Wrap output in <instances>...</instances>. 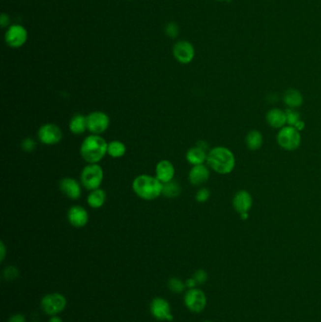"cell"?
Wrapping results in <instances>:
<instances>
[{
    "instance_id": "obj_30",
    "label": "cell",
    "mask_w": 321,
    "mask_h": 322,
    "mask_svg": "<svg viewBox=\"0 0 321 322\" xmlns=\"http://www.w3.org/2000/svg\"><path fill=\"white\" fill-rule=\"evenodd\" d=\"M193 278L195 279L197 284L203 285L207 281L208 275H207V273H206V271L204 269H198V270L195 271Z\"/></svg>"
},
{
    "instance_id": "obj_32",
    "label": "cell",
    "mask_w": 321,
    "mask_h": 322,
    "mask_svg": "<svg viewBox=\"0 0 321 322\" xmlns=\"http://www.w3.org/2000/svg\"><path fill=\"white\" fill-rule=\"evenodd\" d=\"M165 31H166L167 35H169L171 38H176L178 33H179L177 25L175 24V23L168 24Z\"/></svg>"
},
{
    "instance_id": "obj_7",
    "label": "cell",
    "mask_w": 321,
    "mask_h": 322,
    "mask_svg": "<svg viewBox=\"0 0 321 322\" xmlns=\"http://www.w3.org/2000/svg\"><path fill=\"white\" fill-rule=\"evenodd\" d=\"M184 301L189 311L200 313L204 311L207 300L204 292L199 289H188L185 294Z\"/></svg>"
},
{
    "instance_id": "obj_6",
    "label": "cell",
    "mask_w": 321,
    "mask_h": 322,
    "mask_svg": "<svg viewBox=\"0 0 321 322\" xmlns=\"http://www.w3.org/2000/svg\"><path fill=\"white\" fill-rule=\"evenodd\" d=\"M66 298L59 293H49L41 301L43 311L49 316H56L66 307Z\"/></svg>"
},
{
    "instance_id": "obj_35",
    "label": "cell",
    "mask_w": 321,
    "mask_h": 322,
    "mask_svg": "<svg viewBox=\"0 0 321 322\" xmlns=\"http://www.w3.org/2000/svg\"><path fill=\"white\" fill-rule=\"evenodd\" d=\"M9 23H10L9 17H8L5 13H2V14H1V19H0L1 27H2V28H5L7 25H9Z\"/></svg>"
},
{
    "instance_id": "obj_19",
    "label": "cell",
    "mask_w": 321,
    "mask_h": 322,
    "mask_svg": "<svg viewBox=\"0 0 321 322\" xmlns=\"http://www.w3.org/2000/svg\"><path fill=\"white\" fill-rule=\"evenodd\" d=\"M186 158L188 163L193 166L203 165L207 160V153L205 150L200 148L196 145L195 147H192L188 150L186 155Z\"/></svg>"
},
{
    "instance_id": "obj_28",
    "label": "cell",
    "mask_w": 321,
    "mask_h": 322,
    "mask_svg": "<svg viewBox=\"0 0 321 322\" xmlns=\"http://www.w3.org/2000/svg\"><path fill=\"white\" fill-rule=\"evenodd\" d=\"M3 276L7 281H13L19 277V270L14 266H9L3 271Z\"/></svg>"
},
{
    "instance_id": "obj_5",
    "label": "cell",
    "mask_w": 321,
    "mask_h": 322,
    "mask_svg": "<svg viewBox=\"0 0 321 322\" xmlns=\"http://www.w3.org/2000/svg\"><path fill=\"white\" fill-rule=\"evenodd\" d=\"M104 178L102 167L95 164H89L85 167L81 173V184L88 190L99 189Z\"/></svg>"
},
{
    "instance_id": "obj_39",
    "label": "cell",
    "mask_w": 321,
    "mask_h": 322,
    "mask_svg": "<svg viewBox=\"0 0 321 322\" xmlns=\"http://www.w3.org/2000/svg\"><path fill=\"white\" fill-rule=\"evenodd\" d=\"M197 146L198 147H200V148H202V149H204V150H205L206 151V148H207V145L204 143V142H203V141H201V142H198V144H197Z\"/></svg>"
},
{
    "instance_id": "obj_4",
    "label": "cell",
    "mask_w": 321,
    "mask_h": 322,
    "mask_svg": "<svg viewBox=\"0 0 321 322\" xmlns=\"http://www.w3.org/2000/svg\"><path fill=\"white\" fill-rule=\"evenodd\" d=\"M276 139L279 146L287 151L297 150L301 143V136L299 130L290 125H286L279 129Z\"/></svg>"
},
{
    "instance_id": "obj_37",
    "label": "cell",
    "mask_w": 321,
    "mask_h": 322,
    "mask_svg": "<svg viewBox=\"0 0 321 322\" xmlns=\"http://www.w3.org/2000/svg\"><path fill=\"white\" fill-rule=\"evenodd\" d=\"M294 127H295L296 129H298L299 131H301V130L304 129V127H305V123L300 120L299 122H297V124H296Z\"/></svg>"
},
{
    "instance_id": "obj_18",
    "label": "cell",
    "mask_w": 321,
    "mask_h": 322,
    "mask_svg": "<svg viewBox=\"0 0 321 322\" xmlns=\"http://www.w3.org/2000/svg\"><path fill=\"white\" fill-rule=\"evenodd\" d=\"M267 124L273 128L281 129L287 124V114L286 111L273 108L267 111L266 115Z\"/></svg>"
},
{
    "instance_id": "obj_3",
    "label": "cell",
    "mask_w": 321,
    "mask_h": 322,
    "mask_svg": "<svg viewBox=\"0 0 321 322\" xmlns=\"http://www.w3.org/2000/svg\"><path fill=\"white\" fill-rule=\"evenodd\" d=\"M163 184L154 176L142 175L135 178L132 184L134 192L142 199L152 201L162 194Z\"/></svg>"
},
{
    "instance_id": "obj_20",
    "label": "cell",
    "mask_w": 321,
    "mask_h": 322,
    "mask_svg": "<svg viewBox=\"0 0 321 322\" xmlns=\"http://www.w3.org/2000/svg\"><path fill=\"white\" fill-rule=\"evenodd\" d=\"M284 103L289 109H298L303 104V96L298 89H289L284 93Z\"/></svg>"
},
{
    "instance_id": "obj_27",
    "label": "cell",
    "mask_w": 321,
    "mask_h": 322,
    "mask_svg": "<svg viewBox=\"0 0 321 322\" xmlns=\"http://www.w3.org/2000/svg\"><path fill=\"white\" fill-rule=\"evenodd\" d=\"M287 114V124L290 126H295L297 122L300 121V116L298 111L295 109H288L286 111Z\"/></svg>"
},
{
    "instance_id": "obj_8",
    "label": "cell",
    "mask_w": 321,
    "mask_h": 322,
    "mask_svg": "<svg viewBox=\"0 0 321 322\" xmlns=\"http://www.w3.org/2000/svg\"><path fill=\"white\" fill-rule=\"evenodd\" d=\"M110 122L109 116L102 111H93L87 116V128L93 135H100L107 131Z\"/></svg>"
},
{
    "instance_id": "obj_25",
    "label": "cell",
    "mask_w": 321,
    "mask_h": 322,
    "mask_svg": "<svg viewBox=\"0 0 321 322\" xmlns=\"http://www.w3.org/2000/svg\"><path fill=\"white\" fill-rule=\"evenodd\" d=\"M181 193V187L177 182L171 181L163 184L162 195L167 198H175Z\"/></svg>"
},
{
    "instance_id": "obj_12",
    "label": "cell",
    "mask_w": 321,
    "mask_h": 322,
    "mask_svg": "<svg viewBox=\"0 0 321 322\" xmlns=\"http://www.w3.org/2000/svg\"><path fill=\"white\" fill-rule=\"evenodd\" d=\"M173 53L178 62L182 64H188L194 59L195 50L194 46L189 42L180 41L174 46Z\"/></svg>"
},
{
    "instance_id": "obj_36",
    "label": "cell",
    "mask_w": 321,
    "mask_h": 322,
    "mask_svg": "<svg viewBox=\"0 0 321 322\" xmlns=\"http://www.w3.org/2000/svg\"><path fill=\"white\" fill-rule=\"evenodd\" d=\"M0 250H1V256H0V260L1 262L5 259V256H6V248H5V245L3 242L0 243Z\"/></svg>"
},
{
    "instance_id": "obj_23",
    "label": "cell",
    "mask_w": 321,
    "mask_h": 322,
    "mask_svg": "<svg viewBox=\"0 0 321 322\" xmlns=\"http://www.w3.org/2000/svg\"><path fill=\"white\" fill-rule=\"evenodd\" d=\"M87 203L91 208H100L106 203V192L103 189L91 190L87 198Z\"/></svg>"
},
{
    "instance_id": "obj_14",
    "label": "cell",
    "mask_w": 321,
    "mask_h": 322,
    "mask_svg": "<svg viewBox=\"0 0 321 322\" xmlns=\"http://www.w3.org/2000/svg\"><path fill=\"white\" fill-rule=\"evenodd\" d=\"M68 221L76 228L84 227L89 222L88 212L80 205H73L68 211Z\"/></svg>"
},
{
    "instance_id": "obj_29",
    "label": "cell",
    "mask_w": 321,
    "mask_h": 322,
    "mask_svg": "<svg viewBox=\"0 0 321 322\" xmlns=\"http://www.w3.org/2000/svg\"><path fill=\"white\" fill-rule=\"evenodd\" d=\"M209 197H210L209 189H206V188H203V189H200L197 191L195 199L198 203H204V202H206L209 199Z\"/></svg>"
},
{
    "instance_id": "obj_24",
    "label": "cell",
    "mask_w": 321,
    "mask_h": 322,
    "mask_svg": "<svg viewBox=\"0 0 321 322\" xmlns=\"http://www.w3.org/2000/svg\"><path fill=\"white\" fill-rule=\"evenodd\" d=\"M126 147L124 144L119 141H113L108 145V154L114 158H119L124 156Z\"/></svg>"
},
{
    "instance_id": "obj_16",
    "label": "cell",
    "mask_w": 321,
    "mask_h": 322,
    "mask_svg": "<svg viewBox=\"0 0 321 322\" xmlns=\"http://www.w3.org/2000/svg\"><path fill=\"white\" fill-rule=\"evenodd\" d=\"M175 174V166L169 160H161L155 167V177L162 184L173 181Z\"/></svg>"
},
{
    "instance_id": "obj_34",
    "label": "cell",
    "mask_w": 321,
    "mask_h": 322,
    "mask_svg": "<svg viewBox=\"0 0 321 322\" xmlns=\"http://www.w3.org/2000/svg\"><path fill=\"white\" fill-rule=\"evenodd\" d=\"M186 288H188V289H195L196 288V285H197V282L195 281L194 278H189L188 279L186 282Z\"/></svg>"
},
{
    "instance_id": "obj_41",
    "label": "cell",
    "mask_w": 321,
    "mask_h": 322,
    "mask_svg": "<svg viewBox=\"0 0 321 322\" xmlns=\"http://www.w3.org/2000/svg\"><path fill=\"white\" fill-rule=\"evenodd\" d=\"M217 1H224V0H217Z\"/></svg>"
},
{
    "instance_id": "obj_13",
    "label": "cell",
    "mask_w": 321,
    "mask_h": 322,
    "mask_svg": "<svg viewBox=\"0 0 321 322\" xmlns=\"http://www.w3.org/2000/svg\"><path fill=\"white\" fill-rule=\"evenodd\" d=\"M233 207L239 214L248 213L253 206V197L247 190H238L233 197Z\"/></svg>"
},
{
    "instance_id": "obj_10",
    "label": "cell",
    "mask_w": 321,
    "mask_h": 322,
    "mask_svg": "<svg viewBox=\"0 0 321 322\" xmlns=\"http://www.w3.org/2000/svg\"><path fill=\"white\" fill-rule=\"evenodd\" d=\"M28 31L21 25L11 26L5 34L6 44L12 48H19L26 44Z\"/></svg>"
},
{
    "instance_id": "obj_11",
    "label": "cell",
    "mask_w": 321,
    "mask_h": 322,
    "mask_svg": "<svg viewBox=\"0 0 321 322\" xmlns=\"http://www.w3.org/2000/svg\"><path fill=\"white\" fill-rule=\"evenodd\" d=\"M150 312L152 316L158 321H174V316L171 313V306L168 300L163 298H155L150 304Z\"/></svg>"
},
{
    "instance_id": "obj_17",
    "label": "cell",
    "mask_w": 321,
    "mask_h": 322,
    "mask_svg": "<svg viewBox=\"0 0 321 322\" xmlns=\"http://www.w3.org/2000/svg\"><path fill=\"white\" fill-rule=\"evenodd\" d=\"M209 169L203 164L192 167L188 174V180L193 186H201L209 179Z\"/></svg>"
},
{
    "instance_id": "obj_1",
    "label": "cell",
    "mask_w": 321,
    "mask_h": 322,
    "mask_svg": "<svg viewBox=\"0 0 321 322\" xmlns=\"http://www.w3.org/2000/svg\"><path fill=\"white\" fill-rule=\"evenodd\" d=\"M206 162L217 174L228 175L235 167V157L229 148L217 146L208 152Z\"/></svg>"
},
{
    "instance_id": "obj_33",
    "label": "cell",
    "mask_w": 321,
    "mask_h": 322,
    "mask_svg": "<svg viewBox=\"0 0 321 322\" xmlns=\"http://www.w3.org/2000/svg\"><path fill=\"white\" fill-rule=\"evenodd\" d=\"M8 322H26V318L22 314H14L9 319Z\"/></svg>"
},
{
    "instance_id": "obj_26",
    "label": "cell",
    "mask_w": 321,
    "mask_h": 322,
    "mask_svg": "<svg viewBox=\"0 0 321 322\" xmlns=\"http://www.w3.org/2000/svg\"><path fill=\"white\" fill-rule=\"evenodd\" d=\"M168 288L173 293L180 294L186 289V284L178 278H171L168 282Z\"/></svg>"
},
{
    "instance_id": "obj_31",
    "label": "cell",
    "mask_w": 321,
    "mask_h": 322,
    "mask_svg": "<svg viewBox=\"0 0 321 322\" xmlns=\"http://www.w3.org/2000/svg\"><path fill=\"white\" fill-rule=\"evenodd\" d=\"M36 148V143L34 142L32 139L30 138H27L25 139L22 142V149L25 152L30 153L32 152L34 149Z\"/></svg>"
},
{
    "instance_id": "obj_2",
    "label": "cell",
    "mask_w": 321,
    "mask_h": 322,
    "mask_svg": "<svg viewBox=\"0 0 321 322\" xmlns=\"http://www.w3.org/2000/svg\"><path fill=\"white\" fill-rule=\"evenodd\" d=\"M108 143L100 135L87 137L80 147V155L89 164L98 163L108 154Z\"/></svg>"
},
{
    "instance_id": "obj_40",
    "label": "cell",
    "mask_w": 321,
    "mask_h": 322,
    "mask_svg": "<svg viewBox=\"0 0 321 322\" xmlns=\"http://www.w3.org/2000/svg\"><path fill=\"white\" fill-rule=\"evenodd\" d=\"M240 217H241V219H242L243 221H246V220H248V218H249V214H248V213H242V214H240Z\"/></svg>"
},
{
    "instance_id": "obj_21",
    "label": "cell",
    "mask_w": 321,
    "mask_h": 322,
    "mask_svg": "<svg viewBox=\"0 0 321 322\" xmlns=\"http://www.w3.org/2000/svg\"><path fill=\"white\" fill-rule=\"evenodd\" d=\"M70 131L76 135L83 134L87 128V117L82 114H76L73 116L69 123Z\"/></svg>"
},
{
    "instance_id": "obj_38",
    "label": "cell",
    "mask_w": 321,
    "mask_h": 322,
    "mask_svg": "<svg viewBox=\"0 0 321 322\" xmlns=\"http://www.w3.org/2000/svg\"><path fill=\"white\" fill-rule=\"evenodd\" d=\"M48 322H63V321H62L61 318H59L58 316L56 315V316H51V318H50V320Z\"/></svg>"
},
{
    "instance_id": "obj_22",
    "label": "cell",
    "mask_w": 321,
    "mask_h": 322,
    "mask_svg": "<svg viewBox=\"0 0 321 322\" xmlns=\"http://www.w3.org/2000/svg\"><path fill=\"white\" fill-rule=\"evenodd\" d=\"M245 143L251 151H256L263 145V136L258 130H251L245 138Z\"/></svg>"
},
{
    "instance_id": "obj_42",
    "label": "cell",
    "mask_w": 321,
    "mask_h": 322,
    "mask_svg": "<svg viewBox=\"0 0 321 322\" xmlns=\"http://www.w3.org/2000/svg\"></svg>"
},
{
    "instance_id": "obj_9",
    "label": "cell",
    "mask_w": 321,
    "mask_h": 322,
    "mask_svg": "<svg viewBox=\"0 0 321 322\" xmlns=\"http://www.w3.org/2000/svg\"><path fill=\"white\" fill-rule=\"evenodd\" d=\"M38 138L43 145H55L61 141L62 131L54 123H46L40 127Z\"/></svg>"
},
{
    "instance_id": "obj_15",
    "label": "cell",
    "mask_w": 321,
    "mask_h": 322,
    "mask_svg": "<svg viewBox=\"0 0 321 322\" xmlns=\"http://www.w3.org/2000/svg\"><path fill=\"white\" fill-rule=\"evenodd\" d=\"M59 189L64 195L72 200H78L81 196L80 184L74 178H63L59 182Z\"/></svg>"
}]
</instances>
